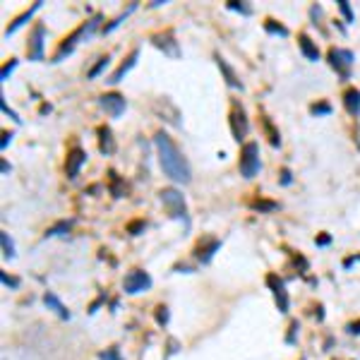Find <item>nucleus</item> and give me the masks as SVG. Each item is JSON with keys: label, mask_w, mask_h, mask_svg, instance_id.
I'll list each match as a JSON object with an SVG mask.
<instances>
[{"label": "nucleus", "mask_w": 360, "mask_h": 360, "mask_svg": "<svg viewBox=\"0 0 360 360\" xmlns=\"http://www.w3.org/2000/svg\"><path fill=\"white\" fill-rule=\"evenodd\" d=\"M346 331H348V334H355V336H358V334H360V320H358V322H351V324L346 327Z\"/></svg>", "instance_id": "obj_38"}, {"label": "nucleus", "mask_w": 360, "mask_h": 360, "mask_svg": "<svg viewBox=\"0 0 360 360\" xmlns=\"http://www.w3.org/2000/svg\"><path fill=\"white\" fill-rule=\"evenodd\" d=\"M159 197H161V202H164L166 212H168V216H171V219L188 221V207H185V197H183V192H180V190L164 188L161 192H159Z\"/></svg>", "instance_id": "obj_2"}, {"label": "nucleus", "mask_w": 360, "mask_h": 360, "mask_svg": "<svg viewBox=\"0 0 360 360\" xmlns=\"http://www.w3.org/2000/svg\"><path fill=\"white\" fill-rule=\"evenodd\" d=\"M231 132H233L235 142H243L250 125H248V116H245V108L238 101H231Z\"/></svg>", "instance_id": "obj_5"}, {"label": "nucleus", "mask_w": 360, "mask_h": 360, "mask_svg": "<svg viewBox=\"0 0 360 360\" xmlns=\"http://www.w3.org/2000/svg\"><path fill=\"white\" fill-rule=\"evenodd\" d=\"M219 248H221V240H219V238H204V240H199V245L195 248V257L199 259L202 264H209Z\"/></svg>", "instance_id": "obj_10"}, {"label": "nucleus", "mask_w": 360, "mask_h": 360, "mask_svg": "<svg viewBox=\"0 0 360 360\" xmlns=\"http://www.w3.org/2000/svg\"><path fill=\"white\" fill-rule=\"evenodd\" d=\"M329 65L334 68V70L341 75V79H348L351 77V68L353 63H355V55H353V51H348V48H329Z\"/></svg>", "instance_id": "obj_4"}, {"label": "nucleus", "mask_w": 360, "mask_h": 360, "mask_svg": "<svg viewBox=\"0 0 360 360\" xmlns=\"http://www.w3.org/2000/svg\"><path fill=\"white\" fill-rule=\"evenodd\" d=\"M134 10H137V3H130V8H127L125 12H120V15H118V17H116V19H113V22H110V24H106V27H103V29H101V32H103V34H110V32H113V29H116V27H118V24H123V22H125V19H127V15H130V12H134Z\"/></svg>", "instance_id": "obj_21"}, {"label": "nucleus", "mask_w": 360, "mask_h": 360, "mask_svg": "<svg viewBox=\"0 0 360 360\" xmlns=\"http://www.w3.org/2000/svg\"><path fill=\"white\" fill-rule=\"evenodd\" d=\"M314 243H317V245H329V243H331V235H327V233L320 235V238H317Z\"/></svg>", "instance_id": "obj_41"}, {"label": "nucleus", "mask_w": 360, "mask_h": 360, "mask_svg": "<svg viewBox=\"0 0 360 360\" xmlns=\"http://www.w3.org/2000/svg\"><path fill=\"white\" fill-rule=\"evenodd\" d=\"M0 240H3V255L8 259H12L15 257V245H12V240H10V235L5 233V231L0 233Z\"/></svg>", "instance_id": "obj_26"}, {"label": "nucleus", "mask_w": 360, "mask_h": 360, "mask_svg": "<svg viewBox=\"0 0 360 360\" xmlns=\"http://www.w3.org/2000/svg\"><path fill=\"white\" fill-rule=\"evenodd\" d=\"M154 144H156V154H159V164L164 168V173L175 183H183L188 185L192 180V173H190V164L188 159L183 156V151L178 149V144L168 137V134L161 130L154 137Z\"/></svg>", "instance_id": "obj_1"}, {"label": "nucleus", "mask_w": 360, "mask_h": 360, "mask_svg": "<svg viewBox=\"0 0 360 360\" xmlns=\"http://www.w3.org/2000/svg\"><path fill=\"white\" fill-rule=\"evenodd\" d=\"M108 63H110V58H108V55H103V58H99V63H96L94 68L89 70V75H86V77H89V79L99 77V75H101V72L106 70V68H108Z\"/></svg>", "instance_id": "obj_25"}, {"label": "nucleus", "mask_w": 360, "mask_h": 360, "mask_svg": "<svg viewBox=\"0 0 360 360\" xmlns=\"http://www.w3.org/2000/svg\"><path fill=\"white\" fill-rule=\"evenodd\" d=\"M15 68H17V60H15V58H10L8 63L3 65V72H0V82H5V79H8V75L15 70Z\"/></svg>", "instance_id": "obj_30"}, {"label": "nucleus", "mask_w": 360, "mask_h": 360, "mask_svg": "<svg viewBox=\"0 0 360 360\" xmlns=\"http://www.w3.org/2000/svg\"><path fill=\"white\" fill-rule=\"evenodd\" d=\"M214 58H216V65H219V70L223 72V77H226V84H228V86H233V89H243V82L238 79V75H235L233 68H231V65H228L219 53L214 55Z\"/></svg>", "instance_id": "obj_17"}, {"label": "nucleus", "mask_w": 360, "mask_h": 360, "mask_svg": "<svg viewBox=\"0 0 360 360\" xmlns=\"http://www.w3.org/2000/svg\"><path fill=\"white\" fill-rule=\"evenodd\" d=\"M43 39H46V24H36L34 27L29 43H27V55L29 60H43Z\"/></svg>", "instance_id": "obj_8"}, {"label": "nucleus", "mask_w": 360, "mask_h": 360, "mask_svg": "<svg viewBox=\"0 0 360 360\" xmlns=\"http://www.w3.org/2000/svg\"><path fill=\"white\" fill-rule=\"evenodd\" d=\"M123 288H125V293H130V296L142 293V290H149L151 288V276H149L147 272H142V269H132V272L125 276Z\"/></svg>", "instance_id": "obj_6"}, {"label": "nucleus", "mask_w": 360, "mask_h": 360, "mask_svg": "<svg viewBox=\"0 0 360 360\" xmlns=\"http://www.w3.org/2000/svg\"><path fill=\"white\" fill-rule=\"evenodd\" d=\"M228 10H235V12H240V15H252V8H248V5H243V3H235V0H231L228 3Z\"/></svg>", "instance_id": "obj_29"}, {"label": "nucleus", "mask_w": 360, "mask_h": 360, "mask_svg": "<svg viewBox=\"0 0 360 360\" xmlns=\"http://www.w3.org/2000/svg\"><path fill=\"white\" fill-rule=\"evenodd\" d=\"M39 8H41V0H39V3H34V5H32V8H29V10H27V12H22V15L17 17L15 22L10 24L8 29H5V36H10V34H15L17 29L22 27V24H27V22H29V19H32V15H34V12H36V10H39Z\"/></svg>", "instance_id": "obj_20"}, {"label": "nucleus", "mask_w": 360, "mask_h": 360, "mask_svg": "<svg viewBox=\"0 0 360 360\" xmlns=\"http://www.w3.org/2000/svg\"><path fill=\"white\" fill-rule=\"evenodd\" d=\"M264 29L269 34H279V36H288V29L283 27V24H276L274 19H266L264 22Z\"/></svg>", "instance_id": "obj_27"}, {"label": "nucleus", "mask_w": 360, "mask_h": 360, "mask_svg": "<svg viewBox=\"0 0 360 360\" xmlns=\"http://www.w3.org/2000/svg\"><path fill=\"white\" fill-rule=\"evenodd\" d=\"M82 164H86V154L79 147H72L70 151H68V161H65V173H68V178L70 180L77 178Z\"/></svg>", "instance_id": "obj_12"}, {"label": "nucleus", "mask_w": 360, "mask_h": 360, "mask_svg": "<svg viewBox=\"0 0 360 360\" xmlns=\"http://www.w3.org/2000/svg\"><path fill=\"white\" fill-rule=\"evenodd\" d=\"M43 303H46L48 310H53V312L58 314L60 320H70V310H68V307H65L63 303H60V298L55 296V293L46 290V293H43Z\"/></svg>", "instance_id": "obj_15"}, {"label": "nucleus", "mask_w": 360, "mask_h": 360, "mask_svg": "<svg viewBox=\"0 0 360 360\" xmlns=\"http://www.w3.org/2000/svg\"><path fill=\"white\" fill-rule=\"evenodd\" d=\"M82 39H86L84 36V24H82V27H79V29H75V32L70 34V36H68V39L63 41V43H60V48H58V53L53 55V63H60V60H63L65 55H70L72 51H75V46H77L79 41Z\"/></svg>", "instance_id": "obj_11"}, {"label": "nucleus", "mask_w": 360, "mask_h": 360, "mask_svg": "<svg viewBox=\"0 0 360 360\" xmlns=\"http://www.w3.org/2000/svg\"><path fill=\"white\" fill-rule=\"evenodd\" d=\"M262 125H264V132H266V137H269V142H272V147H279V144H281V134L274 130L272 120H269V118H262Z\"/></svg>", "instance_id": "obj_22"}, {"label": "nucleus", "mask_w": 360, "mask_h": 360, "mask_svg": "<svg viewBox=\"0 0 360 360\" xmlns=\"http://www.w3.org/2000/svg\"><path fill=\"white\" fill-rule=\"evenodd\" d=\"M266 286H269L272 293H274V300H276V305H279V312H288L290 300H288V290H286L283 279H279L276 274H266Z\"/></svg>", "instance_id": "obj_7"}, {"label": "nucleus", "mask_w": 360, "mask_h": 360, "mask_svg": "<svg viewBox=\"0 0 360 360\" xmlns=\"http://www.w3.org/2000/svg\"><path fill=\"white\" fill-rule=\"evenodd\" d=\"M353 262H360V255H353V257H348V259H346V262H344V266H346V269H348V266H351Z\"/></svg>", "instance_id": "obj_42"}, {"label": "nucleus", "mask_w": 360, "mask_h": 360, "mask_svg": "<svg viewBox=\"0 0 360 360\" xmlns=\"http://www.w3.org/2000/svg\"><path fill=\"white\" fill-rule=\"evenodd\" d=\"M10 142H12V132H3V140H0V149H8Z\"/></svg>", "instance_id": "obj_39"}, {"label": "nucleus", "mask_w": 360, "mask_h": 360, "mask_svg": "<svg viewBox=\"0 0 360 360\" xmlns=\"http://www.w3.org/2000/svg\"><path fill=\"white\" fill-rule=\"evenodd\" d=\"M137 58H140V48H134L132 53H130V55H127V58H125V60L120 63V68H118V70L113 72V75H110V77L106 79V82H108V84H118V82H120V79L125 77L127 72H130V70H132V68H134V63H137Z\"/></svg>", "instance_id": "obj_14"}, {"label": "nucleus", "mask_w": 360, "mask_h": 360, "mask_svg": "<svg viewBox=\"0 0 360 360\" xmlns=\"http://www.w3.org/2000/svg\"><path fill=\"white\" fill-rule=\"evenodd\" d=\"M298 322H293V324H290V334H288V339H286V341H288V344H293V341H296V331H298Z\"/></svg>", "instance_id": "obj_40"}, {"label": "nucleus", "mask_w": 360, "mask_h": 360, "mask_svg": "<svg viewBox=\"0 0 360 360\" xmlns=\"http://www.w3.org/2000/svg\"><path fill=\"white\" fill-rule=\"evenodd\" d=\"M336 5H339V10H341V15L346 17V22H353V19H355V15H353L351 5H348L346 0H336Z\"/></svg>", "instance_id": "obj_28"}, {"label": "nucleus", "mask_w": 360, "mask_h": 360, "mask_svg": "<svg viewBox=\"0 0 360 360\" xmlns=\"http://www.w3.org/2000/svg\"><path fill=\"white\" fill-rule=\"evenodd\" d=\"M72 223H75V221H58V223H55L53 228H48V231H46V238H53V235H63V233H68V231L72 228Z\"/></svg>", "instance_id": "obj_23"}, {"label": "nucleus", "mask_w": 360, "mask_h": 360, "mask_svg": "<svg viewBox=\"0 0 360 360\" xmlns=\"http://www.w3.org/2000/svg\"><path fill=\"white\" fill-rule=\"evenodd\" d=\"M0 106H3V113H5V116H10V118H12V120H15V123H19V118H17V113H15V110H10V106H8V103H5V99H3V96H0Z\"/></svg>", "instance_id": "obj_36"}, {"label": "nucleus", "mask_w": 360, "mask_h": 360, "mask_svg": "<svg viewBox=\"0 0 360 360\" xmlns=\"http://www.w3.org/2000/svg\"><path fill=\"white\" fill-rule=\"evenodd\" d=\"M151 43H154V46H159L166 55H171V58H178V55H180V51H178V41H175L173 32L154 34V36H151Z\"/></svg>", "instance_id": "obj_13"}, {"label": "nucleus", "mask_w": 360, "mask_h": 360, "mask_svg": "<svg viewBox=\"0 0 360 360\" xmlns=\"http://www.w3.org/2000/svg\"><path fill=\"white\" fill-rule=\"evenodd\" d=\"M262 168L259 164V144L257 142H245L240 149V175L245 178H255Z\"/></svg>", "instance_id": "obj_3"}, {"label": "nucleus", "mask_w": 360, "mask_h": 360, "mask_svg": "<svg viewBox=\"0 0 360 360\" xmlns=\"http://www.w3.org/2000/svg\"><path fill=\"white\" fill-rule=\"evenodd\" d=\"M144 228H147V223H144V221H132V223H127V233L130 235H140V231H144Z\"/></svg>", "instance_id": "obj_31"}, {"label": "nucleus", "mask_w": 360, "mask_h": 360, "mask_svg": "<svg viewBox=\"0 0 360 360\" xmlns=\"http://www.w3.org/2000/svg\"><path fill=\"white\" fill-rule=\"evenodd\" d=\"M101 360H120V353H118V348L113 346V348H108V351L101 353Z\"/></svg>", "instance_id": "obj_35"}, {"label": "nucleus", "mask_w": 360, "mask_h": 360, "mask_svg": "<svg viewBox=\"0 0 360 360\" xmlns=\"http://www.w3.org/2000/svg\"><path fill=\"white\" fill-rule=\"evenodd\" d=\"M344 106H346V110H348L353 118L360 116V89H355V86L346 89V92H344Z\"/></svg>", "instance_id": "obj_16"}, {"label": "nucleus", "mask_w": 360, "mask_h": 360, "mask_svg": "<svg viewBox=\"0 0 360 360\" xmlns=\"http://www.w3.org/2000/svg\"><path fill=\"white\" fill-rule=\"evenodd\" d=\"M99 106H101L106 113H108L110 118H120L123 113H125V99L120 94H116V92H110V94H103L101 99H99Z\"/></svg>", "instance_id": "obj_9"}, {"label": "nucleus", "mask_w": 360, "mask_h": 360, "mask_svg": "<svg viewBox=\"0 0 360 360\" xmlns=\"http://www.w3.org/2000/svg\"><path fill=\"white\" fill-rule=\"evenodd\" d=\"M156 322L161 324V327H166V324H168V307H166V305L156 307Z\"/></svg>", "instance_id": "obj_32"}, {"label": "nucleus", "mask_w": 360, "mask_h": 360, "mask_svg": "<svg viewBox=\"0 0 360 360\" xmlns=\"http://www.w3.org/2000/svg\"><path fill=\"white\" fill-rule=\"evenodd\" d=\"M298 46H300V51H303V55H305L307 60H312V63H317L322 55H320V48L312 43V39L307 36V34H300L298 36Z\"/></svg>", "instance_id": "obj_18"}, {"label": "nucleus", "mask_w": 360, "mask_h": 360, "mask_svg": "<svg viewBox=\"0 0 360 360\" xmlns=\"http://www.w3.org/2000/svg\"><path fill=\"white\" fill-rule=\"evenodd\" d=\"M99 149H101V154H113V149H116V142H113V132H110L108 125H101L99 127Z\"/></svg>", "instance_id": "obj_19"}, {"label": "nucleus", "mask_w": 360, "mask_h": 360, "mask_svg": "<svg viewBox=\"0 0 360 360\" xmlns=\"http://www.w3.org/2000/svg\"><path fill=\"white\" fill-rule=\"evenodd\" d=\"M0 281L5 283V286H10V288H17V286H19V279L8 276V272H0Z\"/></svg>", "instance_id": "obj_34"}, {"label": "nucleus", "mask_w": 360, "mask_h": 360, "mask_svg": "<svg viewBox=\"0 0 360 360\" xmlns=\"http://www.w3.org/2000/svg\"><path fill=\"white\" fill-rule=\"evenodd\" d=\"M310 110H312V116H327V113H331V106L329 103H314Z\"/></svg>", "instance_id": "obj_33"}, {"label": "nucleus", "mask_w": 360, "mask_h": 360, "mask_svg": "<svg viewBox=\"0 0 360 360\" xmlns=\"http://www.w3.org/2000/svg\"><path fill=\"white\" fill-rule=\"evenodd\" d=\"M290 180H293L290 171L288 168H281V185H290Z\"/></svg>", "instance_id": "obj_37"}, {"label": "nucleus", "mask_w": 360, "mask_h": 360, "mask_svg": "<svg viewBox=\"0 0 360 360\" xmlns=\"http://www.w3.org/2000/svg\"><path fill=\"white\" fill-rule=\"evenodd\" d=\"M250 207L255 212H274V209H279V204L269 202V199H255V202H250Z\"/></svg>", "instance_id": "obj_24"}]
</instances>
